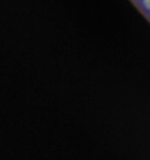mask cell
<instances>
[{"label":"cell","mask_w":150,"mask_h":160,"mask_svg":"<svg viewBox=\"0 0 150 160\" xmlns=\"http://www.w3.org/2000/svg\"><path fill=\"white\" fill-rule=\"evenodd\" d=\"M131 2L150 22V8L147 6L145 0H131Z\"/></svg>","instance_id":"obj_1"}]
</instances>
